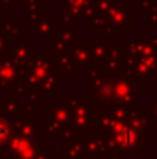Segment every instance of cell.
Wrapping results in <instances>:
<instances>
[{
  "label": "cell",
  "mask_w": 157,
  "mask_h": 159,
  "mask_svg": "<svg viewBox=\"0 0 157 159\" xmlns=\"http://www.w3.org/2000/svg\"><path fill=\"white\" fill-rule=\"evenodd\" d=\"M6 133H7V128H6V126H4V124L0 122V139H2V137H4Z\"/></svg>",
  "instance_id": "1"
}]
</instances>
